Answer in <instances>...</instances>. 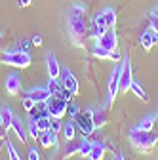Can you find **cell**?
Segmentation results:
<instances>
[{
  "mask_svg": "<svg viewBox=\"0 0 158 160\" xmlns=\"http://www.w3.org/2000/svg\"><path fill=\"white\" fill-rule=\"evenodd\" d=\"M65 27H67V32L72 40L74 46H84V40L88 36V10L84 4H71L65 12Z\"/></svg>",
  "mask_w": 158,
  "mask_h": 160,
  "instance_id": "obj_1",
  "label": "cell"
},
{
  "mask_svg": "<svg viewBox=\"0 0 158 160\" xmlns=\"http://www.w3.org/2000/svg\"><path fill=\"white\" fill-rule=\"evenodd\" d=\"M116 46H118L116 31H114V27H109L103 36H99L95 40L91 53L99 59H114V61H118V59H122V55L116 50Z\"/></svg>",
  "mask_w": 158,
  "mask_h": 160,
  "instance_id": "obj_2",
  "label": "cell"
},
{
  "mask_svg": "<svg viewBox=\"0 0 158 160\" xmlns=\"http://www.w3.org/2000/svg\"><path fill=\"white\" fill-rule=\"evenodd\" d=\"M128 139H130V145H131L133 149L145 151V152H147V151H151V149L158 143V133H154L152 130H151V132H145V130H141L139 126H137V128L130 130Z\"/></svg>",
  "mask_w": 158,
  "mask_h": 160,
  "instance_id": "obj_3",
  "label": "cell"
},
{
  "mask_svg": "<svg viewBox=\"0 0 158 160\" xmlns=\"http://www.w3.org/2000/svg\"><path fill=\"white\" fill-rule=\"evenodd\" d=\"M0 63H4L8 67H15V69H27L31 67L32 59L29 55V52L23 50H10V52H2L0 53Z\"/></svg>",
  "mask_w": 158,
  "mask_h": 160,
  "instance_id": "obj_4",
  "label": "cell"
},
{
  "mask_svg": "<svg viewBox=\"0 0 158 160\" xmlns=\"http://www.w3.org/2000/svg\"><path fill=\"white\" fill-rule=\"evenodd\" d=\"M46 105V112L52 118H61L67 114V105H69V99L61 97V95H50V99L44 103Z\"/></svg>",
  "mask_w": 158,
  "mask_h": 160,
  "instance_id": "obj_5",
  "label": "cell"
},
{
  "mask_svg": "<svg viewBox=\"0 0 158 160\" xmlns=\"http://www.w3.org/2000/svg\"><path fill=\"white\" fill-rule=\"evenodd\" d=\"M133 82V74H131V59L128 55L122 57V65H120V84H118V92L128 93Z\"/></svg>",
  "mask_w": 158,
  "mask_h": 160,
  "instance_id": "obj_6",
  "label": "cell"
},
{
  "mask_svg": "<svg viewBox=\"0 0 158 160\" xmlns=\"http://www.w3.org/2000/svg\"><path fill=\"white\" fill-rule=\"evenodd\" d=\"M74 124H76V130L82 137H90L93 132H95V124H93V116H91V111H84L82 114H78L74 118Z\"/></svg>",
  "mask_w": 158,
  "mask_h": 160,
  "instance_id": "obj_7",
  "label": "cell"
},
{
  "mask_svg": "<svg viewBox=\"0 0 158 160\" xmlns=\"http://www.w3.org/2000/svg\"><path fill=\"white\" fill-rule=\"evenodd\" d=\"M118 84H120V67L112 69L109 76V86H107V105L105 109H111L116 101V93H118Z\"/></svg>",
  "mask_w": 158,
  "mask_h": 160,
  "instance_id": "obj_8",
  "label": "cell"
},
{
  "mask_svg": "<svg viewBox=\"0 0 158 160\" xmlns=\"http://www.w3.org/2000/svg\"><path fill=\"white\" fill-rule=\"evenodd\" d=\"M59 82H61L72 95H76L78 92H80V88H78V80H76V76L72 74V71L71 69H67V67H61V72H59Z\"/></svg>",
  "mask_w": 158,
  "mask_h": 160,
  "instance_id": "obj_9",
  "label": "cell"
},
{
  "mask_svg": "<svg viewBox=\"0 0 158 160\" xmlns=\"http://www.w3.org/2000/svg\"><path fill=\"white\" fill-rule=\"evenodd\" d=\"M4 88H6V92L10 93V95H19L21 93V76H19L17 72H10L8 76H6V82H4Z\"/></svg>",
  "mask_w": 158,
  "mask_h": 160,
  "instance_id": "obj_10",
  "label": "cell"
},
{
  "mask_svg": "<svg viewBox=\"0 0 158 160\" xmlns=\"http://www.w3.org/2000/svg\"><path fill=\"white\" fill-rule=\"evenodd\" d=\"M10 130H13L15 132V135L19 137V141H21L23 145H27V139H29V133H27V126H25V122L19 116H13V120H12V128Z\"/></svg>",
  "mask_w": 158,
  "mask_h": 160,
  "instance_id": "obj_11",
  "label": "cell"
},
{
  "mask_svg": "<svg viewBox=\"0 0 158 160\" xmlns=\"http://www.w3.org/2000/svg\"><path fill=\"white\" fill-rule=\"evenodd\" d=\"M107 29H109V27H107V23H105L103 13H97V15L93 17V23H91V36H93V40H97L99 36H103Z\"/></svg>",
  "mask_w": 158,
  "mask_h": 160,
  "instance_id": "obj_12",
  "label": "cell"
},
{
  "mask_svg": "<svg viewBox=\"0 0 158 160\" xmlns=\"http://www.w3.org/2000/svg\"><path fill=\"white\" fill-rule=\"evenodd\" d=\"M27 95L32 99L34 103H46L48 99H50V95H52V92H50V88H31L29 92H27Z\"/></svg>",
  "mask_w": 158,
  "mask_h": 160,
  "instance_id": "obj_13",
  "label": "cell"
},
{
  "mask_svg": "<svg viewBox=\"0 0 158 160\" xmlns=\"http://www.w3.org/2000/svg\"><path fill=\"white\" fill-rule=\"evenodd\" d=\"M46 67H48V74L50 78H59V72H61V65H59L57 57L53 52H48L46 53Z\"/></svg>",
  "mask_w": 158,
  "mask_h": 160,
  "instance_id": "obj_14",
  "label": "cell"
},
{
  "mask_svg": "<svg viewBox=\"0 0 158 160\" xmlns=\"http://www.w3.org/2000/svg\"><path fill=\"white\" fill-rule=\"evenodd\" d=\"M139 44L143 46V50H145V52H151V50H152V46H154V44H158V32H154L152 29L145 31V32L139 36Z\"/></svg>",
  "mask_w": 158,
  "mask_h": 160,
  "instance_id": "obj_15",
  "label": "cell"
},
{
  "mask_svg": "<svg viewBox=\"0 0 158 160\" xmlns=\"http://www.w3.org/2000/svg\"><path fill=\"white\" fill-rule=\"evenodd\" d=\"M90 111H91V116H93L95 128H103V126L109 122V118H107V109H105V107H90Z\"/></svg>",
  "mask_w": 158,
  "mask_h": 160,
  "instance_id": "obj_16",
  "label": "cell"
},
{
  "mask_svg": "<svg viewBox=\"0 0 158 160\" xmlns=\"http://www.w3.org/2000/svg\"><path fill=\"white\" fill-rule=\"evenodd\" d=\"M38 141H40V145L44 149H52V147H57L59 141H57V133L52 132V130H46L40 133V137H38Z\"/></svg>",
  "mask_w": 158,
  "mask_h": 160,
  "instance_id": "obj_17",
  "label": "cell"
},
{
  "mask_svg": "<svg viewBox=\"0 0 158 160\" xmlns=\"http://www.w3.org/2000/svg\"><path fill=\"white\" fill-rule=\"evenodd\" d=\"M13 112H12V109L4 103V105H0V124H2V128L4 130H10L12 128V120H13Z\"/></svg>",
  "mask_w": 158,
  "mask_h": 160,
  "instance_id": "obj_18",
  "label": "cell"
},
{
  "mask_svg": "<svg viewBox=\"0 0 158 160\" xmlns=\"http://www.w3.org/2000/svg\"><path fill=\"white\" fill-rule=\"evenodd\" d=\"M130 92H133L139 99H143V101L147 103V101H151V97H149V93H147V90H145V86L139 82V80H133L131 82V88H130Z\"/></svg>",
  "mask_w": 158,
  "mask_h": 160,
  "instance_id": "obj_19",
  "label": "cell"
},
{
  "mask_svg": "<svg viewBox=\"0 0 158 160\" xmlns=\"http://www.w3.org/2000/svg\"><path fill=\"white\" fill-rule=\"evenodd\" d=\"M103 156H105V145L99 141H93V147L90 151L88 160H103Z\"/></svg>",
  "mask_w": 158,
  "mask_h": 160,
  "instance_id": "obj_20",
  "label": "cell"
},
{
  "mask_svg": "<svg viewBox=\"0 0 158 160\" xmlns=\"http://www.w3.org/2000/svg\"><path fill=\"white\" fill-rule=\"evenodd\" d=\"M76 124H74V120H69L67 124H63V135L67 141H72V139H76Z\"/></svg>",
  "mask_w": 158,
  "mask_h": 160,
  "instance_id": "obj_21",
  "label": "cell"
},
{
  "mask_svg": "<svg viewBox=\"0 0 158 160\" xmlns=\"http://www.w3.org/2000/svg\"><path fill=\"white\" fill-rule=\"evenodd\" d=\"M101 13H103V17H105V23H107V27H114V25H116V10H114L112 6L105 8Z\"/></svg>",
  "mask_w": 158,
  "mask_h": 160,
  "instance_id": "obj_22",
  "label": "cell"
},
{
  "mask_svg": "<svg viewBox=\"0 0 158 160\" xmlns=\"http://www.w3.org/2000/svg\"><path fill=\"white\" fill-rule=\"evenodd\" d=\"M91 147H93V141H90L88 137H84V139H82V145H80V149H78V156L88 158V156H90V151H91Z\"/></svg>",
  "mask_w": 158,
  "mask_h": 160,
  "instance_id": "obj_23",
  "label": "cell"
},
{
  "mask_svg": "<svg viewBox=\"0 0 158 160\" xmlns=\"http://www.w3.org/2000/svg\"><path fill=\"white\" fill-rule=\"evenodd\" d=\"M154 122H156V116H154V114L143 116V120H141V124H139V128H141V130H145V132H151V130L154 128Z\"/></svg>",
  "mask_w": 158,
  "mask_h": 160,
  "instance_id": "obj_24",
  "label": "cell"
},
{
  "mask_svg": "<svg viewBox=\"0 0 158 160\" xmlns=\"http://www.w3.org/2000/svg\"><path fill=\"white\" fill-rule=\"evenodd\" d=\"M50 116L48 114H42V116H38L34 122H36V126H38V130L40 132H46V130H50Z\"/></svg>",
  "mask_w": 158,
  "mask_h": 160,
  "instance_id": "obj_25",
  "label": "cell"
},
{
  "mask_svg": "<svg viewBox=\"0 0 158 160\" xmlns=\"http://www.w3.org/2000/svg\"><path fill=\"white\" fill-rule=\"evenodd\" d=\"M27 133H29V135H31L32 139H38V137H40V133H42L40 130H38V126H36V122H34L32 118L29 120V126H27Z\"/></svg>",
  "mask_w": 158,
  "mask_h": 160,
  "instance_id": "obj_26",
  "label": "cell"
},
{
  "mask_svg": "<svg viewBox=\"0 0 158 160\" xmlns=\"http://www.w3.org/2000/svg\"><path fill=\"white\" fill-rule=\"evenodd\" d=\"M80 114V109H78V105L74 103V101H69V105H67V116H71L72 120Z\"/></svg>",
  "mask_w": 158,
  "mask_h": 160,
  "instance_id": "obj_27",
  "label": "cell"
},
{
  "mask_svg": "<svg viewBox=\"0 0 158 160\" xmlns=\"http://www.w3.org/2000/svg\"><path fill=\"white\" fill-rule=\"evenodd\" d=\"M6 149H8L10 160H21V158H19V154H17V151H15V147H13V143L8 139V135H6Z\"/></svg>",
  "mask_w": 158,
  "mask_h": 160,
  "instance_id": "obj_28",
  "label": "cell"
},
{
  "mask_svg": "<svg viewBox=\"0 0 158 160\" xmlns=\"http://www.w3.org/2000/svg\"><path fill=\"white\" fill-rule=\"evenodd\" d=\"M52 118V116H50ZM50 130L59 133V132H63V124H61V118H52L50 120Z\"/></svg>",
  "mask_w": 158,
  "mask_h": 160,
  "instance_id": "obj_29",
  "label": "cell"
},
{
  "mask_svg": "<svg viewBox=\"0 0 158 160\" xmlns=\"http://www.w3.org/2000/svg\"><path fill=\"white\" fill-rule=\"evenodd\" d=\"M149 25L154 32H158V12H151L149 13Z\"/></svg>",
  "mask_w": 158,
  "mask_h": 160,
  "instance_id": "obj_30",
  "label": "cell"
},
{
  "mask_svg": "<svg viewBox=\"0 0 158 160\" xmlns=\"http://www.w3.org/2000/svg\"><path fill=\"white\" fill-rule=\"evenodd\" d=\"M34 105H36V103L32 101V99H31L29 95H25V99H23V107H25V111H27V112H31V111L34 109Z\"/></svg>",
  "mask_w": 158,
  "mask_h": 160,
  "instance_id": "obj_31",
  "label": "cell"
},
{
  "mask_svg": "<svg viewBox=\"0 0 158 160\" xmlns=\"http://www.w3.org/2000/svg\"><path fill=\"white\" fill-rule=\"evenodd\" d=\"M29 160H40V154H38L36 147H29Z\"/></svg>",
  "mask_w": 158,
  "mask_h": 160,
  "instance_id": "obj_32",
  "label": "cell"
},
{
  "mask_svg": "<svg viewBox=\"0 0 158 160\" xmlns=\"http://www.w3.org/2000/svg\"><path fill=\"white\" fill-rule=\"evenodd\" d=\"M32 42H29V40H19V50H23V52H29V46H31Z\"/></svg>",
  "mask_w": 158,
  "mask_h": 160,
  "instance_id": "obj_33",
  "label": "cell"
},
{
  "mask_svg": "<svg viewBox=\"0 0 158 160\" xmlns=\"http://www.w3.org/2000/svg\"><path fill=\"white\" fill-rule=\"evenodd\" d=\"M31 42H32L34 46H42V34H34V36L31 38Z\"/></svg>",
  "mask_w": 158,
  "mask_h": 160,
  "instance_id": "obj_34",
  "label": "cell"
},
{
  "mask_svg": "<svg viewBox=\"0 0 158 160\" xmlns=\"http://www.w3.org/2000/svg\"><path fill=\"white\" fill-rule=\"evenodd\" d=\"M31 2L32 0H17V6L19 8H27V6H31Z\"/></svg>",
  "mask_w": 158,
  "mask_h": 160,
  "instance_id": "obj_35",
  "label": "cell"
},
{
  "mask_svg": "<svg viewBox=\"0 0 158 160\" xmlns=\"http://www.w3.org/2000/svg\"><path fill=\"white\" fill-rule=\"evenodd\" d=\"M6 133H8V130H4L2 124H0V141H4V139H6Z\"/></svg>",
  "mask_w": 158,
  "mask_h": 160,
  "instance_id": "obj_36",
  "label": "cell"
},
{
  "mask_svg": "<svg viewBox=\"0 0 158 160\" xmlns=\"http://www.w3.org/2000/svg\"><path fill=\"white\" fill-rule=\"evenodd\" d=\"M2 40H4V32L0 31V53H2Z\"/></svg>",
  "mask_w": 158,
  "mask_h": 160,
  "instance_id": "obj_37",
  "label": "cell"
},
{
  "mask_svg": "<svg viewBox=\"0 0 158 160\" xmlns=\"http://www.w3.org/2000/svg\"><path fill=\"white\" fill-rule=\"evenodd\" d=\"M116 160H126V156H124L122 152H118V154H116Z\"/></svg>",
  "mask_w": 158,
  "mask_h": 160,
  "instance_id": "obj_38",
  "label": "cell"
},
{
  "mask_svg": "<svg viewBox=\"0 0 158 160\" xmlns=\"http://www.w3.org/2000/svg\"><path fill=\"white\" fill-rule=\"evenodd\" d=\"M154 116H158V111H156V114H154Z\"/></svg>",
  "mask_w": 158,
  "mask_h": 160,
  "instance_id": "obj_39",
  "label": "cell"
},
{
  "mask_svg": "<svg viewBox=\"0 0 158 160\" xmlns=\"http://www.w3.org/2000/svg\"><path fill=\"white\" fill-rule=\"evenodd\" d=\"M156 10H158V6H156Z\"/></svg>",
  "mask_w": 158,
  "mask_h": 160,
  "instance_id": "obj_40",
  "label": "cell"
}]
</instances>
